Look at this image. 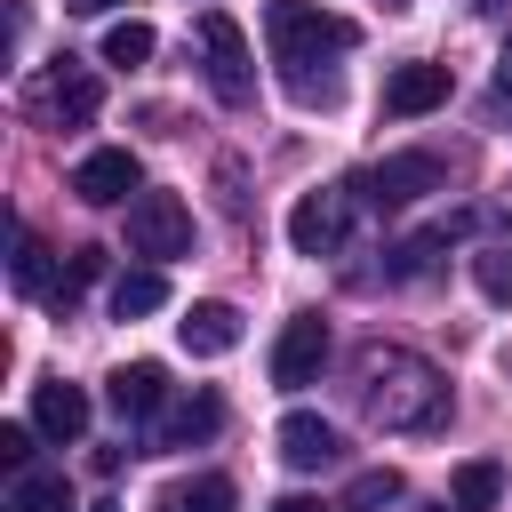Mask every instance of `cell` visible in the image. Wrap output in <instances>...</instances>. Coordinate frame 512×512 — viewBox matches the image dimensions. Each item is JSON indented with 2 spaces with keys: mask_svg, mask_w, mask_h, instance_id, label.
I'll return each mask as SVG.
<instances>
[{
  "mask_svg": "<svg viewBox=\"0 0 512 512\" xmlns=\"http://www.w3.org/2000/svg\"><path fill=\"white\" fill-rule=\"evenodd\" d=\"M96 272H104V256H96V248H72L64 272H56V288H48V312H72V296H80Z\"/></svg>",
  "mask_w": 512,
  "mask_h": 512,
  "instance_id": "obj_21",
  "label": "cell"
},
{
  "mask_svg": "<svg viewBox=\"0 0 512 512\" xmlns=\"http://www.w3.org/2000/svg\"><path fill=\"white\" fill-rule=\"evenodd\" d=\"M200 72H208L216 104H248V96H256V56H248V32H240L224 8H208V16H200Z\"/></svg>",
  "mask_w": 512,
  "mask_h": 512,
  "instance_id": "obj_3",
  "label": "cell"
},
{
  "mask_svg": "<svg viewBox=\"0 0 512 512\" xmlns=\"http://www.w3.org/2000/svg\"><path fill=\"white\" fill-rule=\"evenodd\" d=\"M176 344H184V352H192V360H224V352H232V344H240V312H232V304H216V296H208V304H192V312H184V320H176Z\"/></svg>",
  "mask_w": 512,
  "mask_h": 512,
  "instance_id": "obj_14",
  "label": "cell"
},
{
  "mask_svg": "<svg viewBox=\"0 0 512 512\" xmlns=\"http://www.w3.org/2000/svg\"><path fill=\"white\" fill-rule=\"evenodd\" d=\"M272 440H280V464H296V472H320V464H336V456H344L336 424H328V416H304V408H296V416H280V432H272Z\"/></svg>",
  "mask_w": 512,
  "mask_h": 512,
  "instance_id": "obj_13",
  "label": "cell"
},
{
  "mask_svg": "<svg viewBox=\"0 0 512 512\" xmlns=\"http://www.w3.org/2000/svg\"><path fill=\"white\" fill-rule=\"evenodd\" d=\"M184 248H192V208H184L176 192H136V200H128V256L168 264V256H184Z\"/></svg>",
  "mask_w": 512,
  "mask_h": 512,
  "instance_id": "obj_4",
  "label": "cell"
},
{
  "mask_svg": "<svg viewBox=\"0 0 512 512\" xmlns=\"http://www.w3.org/2000/svg\"><path fill=\"white\" fill-rule=\"evenodd\" d=\"M104 400H112L120 424H152V416L168 408V368H160V360H128V368H112V376H104Z\"/></svg>",
  "mask_w": 512,
  "mask_h": 512,
  "instance_id": "obj_12",
  "label": "cell"
},
{
  "mask_svg": "<svg viewBox=\"0 0 512 512\" xmlns=\"http://www.w3.org/2000/svg\"><path fill=\"white\" fill-rule=\"evenodd\" d=\"M360 192H368L376 208H408V200L440 192V152H384V160L360 176Z\"/></svg>",
  "mask_w": 512,
  "mask_h": 512,
  "instance_id": "obj_7",
  "label": "cell"
},
{
  "mask_svg": "<svg viewBox=\"0 0 512 512\" xmlns=\"http://www.w3.org/2000/svg\"><path fill=\"white\" fill-rule=\"evenodd\" d=\"M32 432L40 424H0V464L8 472H32Z\"/></svg>",
  "mask_w": 512,
  "mask_h": 512,
  "instance_id": "obj_25",
  "label": "cell"
},
{
  "mask_svg": "<svg viewBox=\"0 0 512 512\" xmlns=\"http://www.w3.org/2000/svg\"><path fill=\"white\" fill-rule=\"evenodd\" d=\"M72 16H104V8H120V0H64Z\"/></svg>",
  "mask_w": 512,
  "mask_h": 512,
  "instance_id": "obj_26",
  "label": "cell"
},
{
  "mask_svg": "<svg viewBox=\"0 0 512 512\" xmlns=\"http://www.w3.org/2000/svg\"><path fill=\"white\" fill-rule=\"evenodd\" d=\"M160 512H240V496H232L224 472H192V480H176L160 496Z\"/></svg>",
  "mask_w": 512,
  "mask_h": 512,
  "instance_id": "obj_17",
  "label": "cell"
},
{
  "mask_svg": "<svg viewBox=\"0 0 512 512\" xmlns=\"http://www.w3.org/2000/svg\"><path fill=\"white\" fill-rule=\"evenodd\" d=\"M496 88H512V40L496 48Z\"/></svg>",
  "mask_w": 512,
  "mask_h": 512,
  "instance_id": "obj_27",
  "label": "cell"
},
{
  "mask_svg": "<svg viewBox=\"0 0 512 512\" xmlns=\"http://www.w3.org/2000/svg\"><path fill=\"white\" fill-rule=\"evenodd\" d=\"M160 304H168L160 264H136V272H120V280H112V320H144V312H160Z\"/></svg>",
  "mask_w": 512,
  "mask_h": 512,
  "instance_id": "obj_16",
  "label": "cell"
},
{
  "mask_svg": "<svg viewBox=\"0 0 512 512\" xmlns=\"http://www.w3.org/2000/svg\"><path fill=\"white\" fill-rule=\"evenodd\" d=\"M344 504H352V512H384V504H400V472H392V464H384V472H360Z\"/></svg>",
  "mask_w": 512,
  "mask_h": 512,
  "instance_id": "obj_24",
  "label": "cell"
},
{
  "mask_svg": "<svg viewBox=\"0 0 512 512\" xmlns=\"http://www.w3.org/2000/svg\"><path fill=\"white\" fill-rule=\"evenodd\" d=\"M224 432V400L200 384V392H184V400H168L160 416H152V456H168V448H200V440H216Z\"/></svg>",
  "mask_w": 512,
  "mask_h": 512,
  "instance_id": "obj_9",
  "label": "cell"
},
{
  "mask_svg": "<svg viewBox=\"0 0 512 512\" xmlns=\"http://www.w3.org/2000/svg\"><path fill=\"white\" fill-rule=\"evenodd\" d=\"M0 512H72V488H64V472H16Z\"/></svg>",
  "mask_w": 512,
  "mask_h": 512,
  "instance_id": "obj_18",
  "label": "cell"
},
{
  "mask_svg": "<svg viewBox=\"0 0 512 512\" xmlns=\"http://www.w3.org/2000/svg\"><path fill=\"white\" fill-rule=\"evenodd\" d=\"M448 88H456L448 64H424V56H416V64H392V72H384V112H392V120H424V112L448 104Z\"/></svg>",
  "mask_w": 512,
  "mask_h": 512,
  "instance_id": "obj_11",
  "label": "cell"
},
{
  "mask_svg": "<svg viewBox=\"0 0 512 512\" xmlns=\"http://www.w3.org/2000/svg\"><path fill=\"white\" fill-rule=\"evenodd\" d=\"M8 280H16L24 296H40V304H48V288H56V272H48V248H40V232H32V224H16V256H8Z\"/></svg>",
  "mask_w": 512,
  "mask_h": 512,
  "instance_id": "obj_19",
  "label": "cell"
},
{
  "mask_svg": "<svg viewBox=\"0 0 512 512\" xmlns=\"http://www.w3.org/2000/svg\"><path fill=\"white\" fill-rule=\"evenodd\" d=\"M272 512H328V504H312V496H280Z\"/></svg>",
  "mask_w": 512,
  "mask_h": 512,
  "instance_id": "obj_28",
  "label": "cell"
},
{
  "mask_svg": "<svg viewBox=\"0 0 512 512\" xmlns=\"http://www.w3.org/2000/svg\"><path fill=\"white\" fill-rule=\"evenodd\" d=\"M96 512H120V504H96Z\"/></svg>",
  "mask_w": 512,
  "mask_h": 512,
  "instance_id": "obj_31",
  "label": "cell"
},
{
  "mask_svg": "<svg viewBox=\"0 0 512 512\" xmlns=\"http://www.w3.org/2000/svg\"><path fill=\"white\" fill-rule=\"evenodd\" d=\"M344 224H352V192L344 184H320L288 208V248L296 256H336L344 248Z\"/></svg>",
  "mask_w": 512,
  "mask_h": 512,
  "instance_id": "obj_6",
  "label": "cell"
},
{
  "mask_svg": "<svg viewBox=\"0 0 512 512\" xmlns=\"http://www.w3.org/2000/svg\"><path fill=\"white\" fill-rule=\"evenodd\" d=\"M144 56H152V24L144 16H120L104 32V64H144Z\"/></svg>",
  "mask_w": 512,
  "mask_h": 512,
  "instance_id": "obj_23",
  "label": "cell"
},
{
  "mask_svg": "<svg viewBox=\"0 0 512 512\" xmlns=\"http://www.w3.org/2000/svg\"><path fill=\"white\" fill-rule=\"evenodd\" d=\"M360 416L376 432H440L448 424V376L408 344L360 352Z\"/></svg>",
  "mask_w": 512,
  "mask_h": 512,
  "instance_id": "obj_2",
  "label": "cell"
},
{
  "mask_svg": "<svg viewBox=\"0 0 512 512\" xmlns=\"http://www.w3.org/2000/svg\"><path fill=\"white\" fill-rule=\"evenodd\" d=\"M320 360H328V320H320V312H296V320L280 328V344H272V384H280V392H304V384L320 376Z\"/></svg>",
  "mask_w": 512,
  "mask_h": 512,
  "instance_id": "obj_8",
  "label": "cell"
},
{
  "mask_svg": "<svg viewBox=\"0 0 512 512\" xmlns=\"http://www.w3.org/2000/svg\"><path fill=\"white\" fill-rule=\"evenodd\" d=\"M416 512H448V504H416Z\"/></svg>",
  "mask_w": 512,
  "mask_h": 512,
  "instance_id": "obj_30",
  "label": "cell"
},
{
  "mask_svg": "<svg viewBox=\"0 0 512 512\" xmlns=\"http://www.w3.org/2000/svg\"><path fill=\"white\" fill-rule=\"evenodd\" d=\"M32 424H40V440H80L88 432V392L64 384V376L32 384Z\"/></svg>",
  "mask_w": 512,
  "mask_h": 512,
  "instance_id": "obj_15",
  "label": "cell"
},
{
  "mask_svg": "<svg viewBox=\"0 0 512 512\" xmlns=\"http://www.w3.org/2000/svg\"><path fill=\"white\" fill-rule=\"evenodd\" d=\"M472 288L488 304H512V248H472Z\"/></svg>",
  "mask_w": 512,
  "mask_h": 512,
  "instance_id": "obj_22",
  "label": "cell"
},
{
  "mask_svg": "<svg viewBox=\"0 0 512 512\" xmlns=\"http://www.w3.org/2000/svg\"><path fill=\"white\" fill-rule=\"evenodd\" d=\"M72 192H80L88 208H120V200H136V192H144V168H136V152L104 144V152H88V160L72 168Z\"/></svg>",
  "mask_w": 512,
  "mask_h": 512,
  "instance_id": "obj_10",
  "label": "cell"
},
{
  "mask_svg": "<svg viewBox=\"0 0 512 512\" xmlns=\"http://www.w3.org/2000/svg\"><path fill=\"white\" fill-rule=\"evenodd\" d=\"M96 104H104V80H96L88 64H72V56L32 80V112H40L48 128H80V120H96Z\"/></svg>",
  "mask_w": 512,
  "mask_h": 512,
  "instance_id": "obj_5",
  "label": "cell"
},
{
  "mask_svg": "<svg viewBox=\"0 0 512 512\" xmlns=\"http://www.w3.org/2000/svg\"><path fill=\"white\" fill-rule=\"evenodd\" d=\"M456 512H496V496H504V472L488 464V456H472V464H456Z\"/></svg>",
  "mask_w": 512,
  "mask_h": 512,
  "instance_id": "obj_20",
  "label": "cell"
},
{
  "mask_svg": "<svg viewBox=\"0 0 512 512\" xmlns=\"http://www.w3.org/2000/svg\"><path fill=\"white\" fill-rule=\"evenodd\" d=\"M264 40H272V64H280V88L304 104V112H328L336 104V64L352 48V24L328 16L320 0H264Z\"/></svg>",
  "mask_w": 512,
  "mask_h": 512,
  "instance_id": "obj_1",
  "label": "cell"
},
{
  "mask_svg": "<svg viewBox=\"0 0 512 512\" xmlns=\"http://www.w3.org/2000/svg\"><path fill=\"white\" fill-rule=\"evenodd\" d=\"M472 8H480V16H504V8H512V0H472Z\"/></svg>",
  "mask_w": 512,
  "mask_h": 512,
  "instance_id": "obj_29",
  "label": "cell"
}]
</instances>
